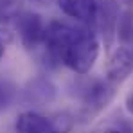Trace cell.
<instances>
[{
	"label": "cell",
	"instance_id": "1",
	"mask_svg": "<svg viewBox=\"0 0 133 133\" xmlns=\"http://www.w3.org/2000/svg\"><path fill=\"white\" fill-rule=\"evenodd\" d=\"M43 47L54 61L76 74H88L99 56V38L94 31L59 20L45 25Z\"/></svg>",
	"mask_w": 133,
	"mask_h": 133
},
{
	"label": "cell",
	"instance_id": "2",
	"mask_svg": "<svg viewBox=\"0 0 133 133\" xmlns=\"http://www.w3.org/2000/svg\"><path fill=\"white\" fill-rule=\"evenodd\" d=\"M16 133H68L72 128V121L66 115L56 119L45 117L38 111H23L16 119Z\"/></svg>",
	"mask_w": 133,
	"mask_h": 133
},
{
	"label": "cell",
	"instance_id": "3",
	"mask_svg": "<svg viewBox=\"0 0 133 133\" xmlns=\"http://www.w3.org/2000/svg\"><path fill=\"white\" fill-rule=\"evenodd\" d=\"M115 95V85L101 79H94L85 85L83 94H81V101H83V113L87 117H92L101 110H104L110 101Z\"/></svg>",
	"mask_w": 133,
	"mask_h": 133
},
{
	"label": "cell",
	"instance_id": "4",
	"mask_svg": "<svg viewBox=\"0 0 133 133\" xmlns=\"http://www.w3.org/2000/svg\"><path fill=\"white\" fill-rule=\"evenodd\" d=\"M15 22H16V31L20 34V40L27 50H36V49L43 47L45 23L38 13L20 11L15 18Z\"/></svg>",
	"mask_w": 133,
	"mask_h": 133
},
{
	"label": "cell",
	"instance_id": "5",
	"mask_svg": "<svg viewBox=\"0 0 133 133\" xmlns=\"http://www.w3.org/2000/svg\"><path fill=\"white\" fill-rule=\"evenodd\" d=\"M133 70V47L130 45H119L117 50L111 54L110 61L106 65V79L117 85L122 83Z\"/></svg>",
	"mask_w": 133,
	"mask_h": 133
},
{
	"label": "cell",
	"instance_id": "6",
	"mask_svg": "<svg viewBox=\"0 0 133 133\" xmlns=\"http://www.w3.org/2000/svg\"><path fill=\"white\" fill-rule=\"evenodd\" d=\"M58 7L66 16L81 23H94L97 20V0H56Z\"/></svg>",
	"mask_w": 133,
	"mask_h": 133
},
{
	"label": "cell",
	"instance_id": "7",
	"mask_svg": "<svg viewBox=\"0 0 133 133\" xmlns=\"http://www.w3.org/2000/svg\"><path fill=\"white\" fill-rule=\"evenodd\" d=\"M97 18H101V27L106 36V43L110 45L111 34L115 32V25L119 18L115 0H97Z\"/></svg>",
	"mask_w": 133,
	"mask_h": 133
},
{
	"label": "cell",
	"instance_id": "8",
	"mask_svg": "<svg viewBox=\"0 0 133 133\" xmlns=\"http://www.w3.org/2000/svg\"><path fill=\"white\" fill-rule=\"evenodd\" d=\"M126 7L128 9L119 13L115 29H117V36L121 43L133 47V5H126Z\"/></svg>",
	"mask_w": 133,
	"mask_h": 133
},
{
	"label": "cell",
	"instance_id": "9",
	"mask_svg": "<svg viewBox=\"0 0 133 133\" xmlns=\"http://www.w3.org/2000/svg\"><path fill=\"white\" fill-rule=\"evenodd\" d=\"M27 94H29V101H31V103L45 104V103H49V101L54 99L56 90H54V87H52L49 81H45V79H36V81L31 85V90H27Z\"/></svg>",
	"mask_w": 133,
	"mask_h": 133
},
{
	"label": "cell",
	"instance_id": "10",
	"mask_svg": "<svg viewBox=\"0 0 133 133\" xmlns=\"http://www.w3.org/2000/svg\"><path fill=\"white\" fill-rule=\"evenodd\" d=\"M22 9V0H0V25L15 20Z\"/></svg>",
	"mask_w": 133,
	"mask_h": 133
},
{
	"label": "cell",
	"instance_id": "11",
	"mask_svg": "<svg viewBox=\"0 0 133 133\" xmlns=\"http://www.w3.org/2000/svg\"><path fill=\"white\" fill-rule=\"evenodd\" d=\"M15 95H16L15 87H11L9 83L0 81V111L11 106V103L15 101Z\"/></svg>",
	"mask_w": 133,
	"mask_h": 133
},
{
	"label": "cell",
	"instance_id": "12",
	"mask_svg": "<svg viewBox=\"0 0 133 133\" xmlns=\"http://www.w3.org/2000/svg\"><path fill=\"white\" fill-rule=\"evenodd\" d=\"M11 42H13V32H11L7 27L0 25V59L5 56L7 47L11 45Z\"/></svg>",
	"mask_w": 133,
	"mask_h": 133
},
{
	"label": "cell",
	"instance_id": "13",
	"mask_svg": "<svg viewBox=\"0 0 133 133\" xmlns=\"http://www.w3.org/2000/svg\"><path fill=\"white\" fill-rule=\"evenodd\" d=\"M104 133H126L124 130H121V128H108Z\"/></svg>",
	"mask_w": 133,
	"mask_h": 133
},
{
	"label": "cell",
	"instance_id": "14",
	"mask_svg": "<svg viewBox=\"0 0 133 133\" xmlns=\"http://www.w3.org/2000/svg\"><path fill=\"white\" fill-rule=\"evenodd\" d=\"M124 5H133V0H121Z\"/></svg>",
	"mask_w": 133,
	"mask_h": 133
}]
</instances>
